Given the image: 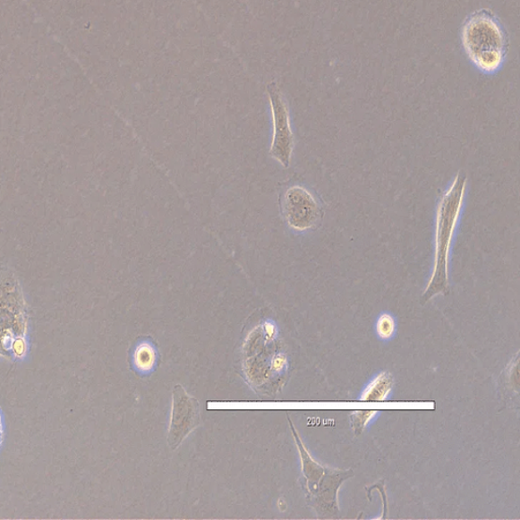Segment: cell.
Wrapping results in <instances>:
<instances>
[{
    "label": "cell",
    "mask_w": 520,
    "mask_h": 520,
    "mask_svg": "<svg viewBox=\"0 0 520 520\" xmlns=\"http://www.w3.org/2000/svg\"><path fill=\"white\" fill-rule=\"evenodd\" d=\"M287 364V359L285 356L280 355L274 359L273 361V368L275 371H282L283 369Z\"/></svg>",
    "instance_id": "obj_9"
},
{
    "label": "cell",
    "mask_w": 520,
    "mask_h": 520,
    "mask_svg": "<svg viewBox=\"0 0 520 520\" xmlns=\"http://www.w3.org/2000/svg\"><path fill=\"white\" fill-rule=\"evenodd\" d=\"M462 44L470 62L488 74L501 69L509 48L508 37L501 21L487 10L473 12L465 19Z\"/></svg>",
    "instance_id": "obj_2"
},
{
    "label": "cell",
    "mask_w": 520,
    "mask_h": 520,
    "mask_svg": "<svg viewBox=\"0 0 520 520\" xmlns=\"http://www.w3.org/2000/svg\"><path fill=\"white\" fill-rule=\"evenodd\" d=\"M134 361L135 365L141 371H149V369H152L156 361V354L152 346L148 344L141 345L135 352Z\"/></svg>",
    "instance_id": "obj_6"
},
{
    "label": "cell",
    "mask_w": 520,
    "mask_h": 520,
    "mask_svg": "<svg viewBox=\"0 0 520 520\" xmlns=\"http://www.w3.org/2000/svg\"><path fill=\"white\" fill-rule=\"evenodd\" d=\"M3 441H4V424L2 413H0V446H2Z\"/></svg>",
    "instance_id": "obj_11"
},
{
    "label": "cell",
    "mask_w": 520,
    "mask_h": 520,
    "mask_svg": "<svg viewBox=\"0 0 520 520\" xmlns=\"http://www.w3.org/2000/svg\"><path fill=\"white\" fill-rule=\"evenodd\" d=\"M376 411H356L352 413V423L357 433L363 432L376 416Z\"/></svg>",
    "instance_id": "obj_8"
},
{
    "label": "cell",
    "mask_w": 520,
    "mask_h": 520,
    "mask_svg": "<svg viewBox=\"0 0 520 520\" xmlns=\"http://www.w3.org/2000/svg\"><path fill=\"white\" fill-rule=\"evenodd\" d=\"M394 387V377L388 372H382L368 384L361 395L363 402H383L389 396Z\"/></svg>",
    "instance_id": "obj_5"
},
{
    "label": "cell",
    "mask_w": 520,
    "mask_h": 520,
    "mask_svg": "<svg viewBox=\"0 0 520 520\" xmlns=\"http://www.w3.org/2000/svg\"><path fill=\"white\" fill-rule=\"evenodd\" d=\"M396 322L394 316L389 313H383L376 322V333L381 340H390L396 335Z\"/></svg>",
    "instance_id": "obj_7"
},
{
    "label": "cell",
    "mask_w": 520,
    "mask_h": 520,
    "mask_svg": "<svg viewBox=\"0 0 520 520\" xmlns=\"http://www.w3.org/2000/svg\"><path fill=\"white\" fill-rule=\"evenodd\" d=\"M268 92L274 118V140L270 148V156L284 167L288 168L294 150V134L289 110L281 90L276 85H269Z\"/></svg>",
    "instance_id": "obj_4"
},
{
    "label": "cell",
    "mask_w": 520,
    "mask_h": 520,
    "mask_svg": "<svg viewBox=\"0 0 520 520\" xmlns=\"http://www.w3.org/2000/svg\"><path fill=\"white\" fill-rule=\"evenodd\" d=\"M283 215L290 227L299 232L313 229L322 217L321 209L312 193L295 185L284 194Z\"/></svg>",
    "instance_id": "obj_3"
},
{
    "label": "cell",
    "mask_w": 520,
    "mask_h": 520,
    "mask_svg": "<svg viewBox=\"0 0 520 520\" xmlns=\"http://www.w3.org/2000/svg\"><path fill=\"white\" fill-rule=\"evenodd\" d=\"M466 183L465 173L459 172L448 191L442 195L439 209H437L434 267L432 277L423 295L424 303L439 294L447 295L449 291V252L459 215L462 212Z\"/></svg>",
    "instance_id": "obj_1"
},
{
    "label": "cell",
    "mask_w": 520,
    "mask_h": 520,
    "mask_svg": "<svg viewBox=\"0 0 520 520\" xmlns=\"http://www.w3.org/2000/svg\"><path fill=\"white\" fill-rule=\"evenodd\" d=\"M266 329H267V333H268L269 337H273L275 336L276 328H275L274 324H271V323L267 324Z\"/></svg>",
    "instance_id": "obj_10"
}]
</instances>
